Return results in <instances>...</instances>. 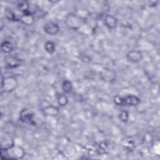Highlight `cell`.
I'll return each mask as SVG.
<instances>
[{
  "instance_id": "8fae6325",
  "label": "cell",
  "mask_w": 160,
  "mask_h": 160,
  "mask_svg": "<svg viewBox=\"0 0 160 160\" xmlns=\"http://www.w3.org/2000/svg\"><path fill=\"white\" fill-rule=\"evenodd\" d=\"M1 48L2 52L5 53H10L13 51L14 46L12 42L8 40H5L1 43Z\"/></svg>"
},
{
  "instance_id": "8992f818",
  "label": "cell",
  "mask_w": 160,
  "mask_h": 160,
  "mask_svg": "<svg viewBox=\"0 0 160 160\" xmlns=\"http://www.w3.org/2000/svg\"><path fill=\"white\" fill-rule=\"evenodd\" d=\"M22 61L17 56L10 55L5 58V63L9 68H15L21 66Z\"/></svg>"
},
{
  "instance_id": "9a60e30c",
  "label": "cell",
  "mask_w": 160,
  "mask_h": 160,
  "mask_svg": "<svg viewBox=\"0 0 160 160\" xmlns=\"http://www.w3.org/2000/svg\"><path fill=\"white\" fill-rule=\"evenodd\" d=\"M112 70H105L104 71V72L102 74L101 76L102 78V79L104 81H111V80H114L115 78L116 75H110L109 76V73L111 72Z\"/></svg>"
},
{
  "instance_id": "7a4b0ae2",
  "label": "cell",
  "mask_w": 160,
  "mask_h": 160,
  "mask_svg": "<svg viewBox=\"0 0 160 160\" xmlns=\"http://www.w3.org/2000/svg\"><path fill=\"white\" fill-rule=\"evenodd\" d=\"M114 103L121 106H135L140 102V99L134 95H128L125 97L116 96L114 98Z\"/></svg>"
},
{
  "instance_id": "5bb4252c",
  "label": "cell",
  "mask_w": 160,
  "mask_h": 160,
  "mask_svg": "<svg viewBox=\"0 0 160 160\" xmlns=\"http://www.w3.org/2000/svg\"><path fill=\"white\" fill-rule=\"evenodd\" d=\"M58 103L61 106H65L68 103V98L64 94H60L58 98Z\"/></svg>"
},
{
  "instance_id": "7c38bea8",
  "label": "cell",
  "mask_w": 160,
  "mask_h": 160,
  "mask_svg": "<svg viewBox=\"0 0 160 160\" xmlns=\"http://www.w3.org/2000/svg\"><path fill=\"white\" fill-rule=\"evenodd\" d=\"M62 89L64 93L70 92L73 88L72 82L69 80H65L63 81L62 84Z\"/></svg>"
},
{
  "instance_id": "3957f363",
  "label": "cell",
  "mask_w": 160,
  "mask_h": 160,
  "mask_svg": "<svg viewBox=\"0 0 160 160\" xmlns=\"http://www.w3.org/2000/svg\"><path fill=\"white\" fill-rule=\"evenodd\" d=\"M17 86V81L14 77L9 76L6 78H2L1 89L6 92L13 91Z\"/></svg>"
},
{
  "instance_id": "6da1fadb",
  "label": "cell",
  "mask_w": 160,
  "mask_h": 160,
  "mask_svg": "<svg viewBox=\"0 0 160 160\" xmlns=\"http://www.w3.org/2000/svg\"><path fill=\"white\" fill-rule=\"evenodd\" d=\"M1 154L2 159H19L24 156V151L22 148L12 144L7 148H2Z\"/></svg>"
},
{
  "instance_id": "5b68a950",
  "label": "cell",
  "mask_w": 160,
  "mask_h": 160,
  "mask_svg": "<svg viewBox=\"0 0 160 160\" xmlns=\"http://www.w3.org/2000/svg\"><path fill=\"white\" fill-rule=\"evenodd\" d=\"M43 29L46 34L51 36H54L59 31V26L57 23L51 21L46 22L44 25Z\"/></svg>"
},
{
  "instance_id": "4fadbf2b",
  "label": "cell",
  "mask_w": 160,
  "mask_h": 160,
  "mask_svg": "<svg viewBox=\"0 0 160 160\" xmlns=\"http://www.w3.org/2000/svg\"><path fill=\"white\" fill-rule=\"evenodd\" d=\"M45 50L49 54H52L56 50V46L54 42L48 41L44 44Z\"/></svg>"
},
{
  "instance_id": "52a82bcc",
  "label": "cell",
  "mask_w": 160,
  "mask_h": 160,
  "mask_svg": "<svg viewBox=\"0 0 160 160\" xmlns=\"http://www.w3.org/2000/svg\"><path fill=\"white\" fill-rule=\"evenodd\" d=\"M127 59L134 63L138 62L142 59V54L141 51L138 50H131L126 54Z\"/></svg>"
},
{
  "instance_id": "30bf717a",
  "label": "cell",
  "mask_w": 160,
  "mask_h": 160,
  "mask_svg": "<svg viewBox=\"0 0 160 160\" xmlns=\"http://www.w3.org/2000/svg\"><path fill=\"white\" fill-rule=\"evenodd\" d=\"M19 20L21 21L23 24L28 26H30L35 21L34 16L32 15V14H31V13L22 14V16H20Z\"/></svg>"
},
{
  "instance_id": "2e32d148",
  "label": "cell",
  "mask_w": 160,
  "mask_h": 160,
  "mask_svg": "<svg viewBox=\"0 0 160 160\" xmlns=\"http://www.w3.org/2000/svg\"><path fill=\"white\" fill-rule=\"evenodd\" d=\"M119 118L120 120L122 122H126L129 119V113H128V112L125 111V110L122 111L119 114Z\"/></svg>"
},
{
  "instance_id": "277c9868",
  "label": "cell",
  "mask_w": 160,
  "mask_h": 160,
  "mask_svg": "<svg viewBox=\"0 0 160 160\" xmlns=\"http://www.w3.org/2000/svg\"><path fill=\"white\" fill-rule=\"evenodd\" d=\"M20 120L26 124H29L31 125H34L35 122L34 121V114L33 113L28 109H24L21 110L19 113Z\"/></svg>"
},
{
  "instance_id": "9c48e42d",
  "label": "cell",
  "mask_w": 160,
  "mask_h": 160,
  "mask_svg": "<svg viewBox=\"0 0 160 160\" xmlns=\"http://www.w3.org/2000/svg\"><path fill=\"white\" fill-rule=\"evenodd\" d=\"M42 112L46 116H56L58 115V114L59 112V110L58 108L52 106V105H50V106L45 107L42 109Z\"/></svg>"
},
{
  "instance_id": "ba28073f",
  "label": "cell",
  "mask_w": 160,
  "mask_h": 160,
  "mask_svg": "<svg viewBox=\"0 0 160 160\" xmlns=\"http://www.w3.org/2000/svg\"><path fill=\"white\" fill-rule=\"evenodd\" d=\"M104 22L106 26L111 29H114L116 27L118 23L116 18L114 16L109 14H108L105 16Z\"/></svg>"
}]
</instances>
